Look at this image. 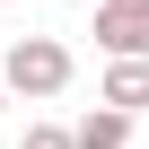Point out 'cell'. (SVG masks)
I'll list each match as a JSON object with an SVG mask.
<instances>
[{
    "instance_id": "cell-5",
    "label": "cell",
    "mask_w": 149,
    "mask_h": 149,
    "mask_svg": "<svg viewBox=\"0 0 149 149\" xmlns=\"http://www.w3.org/2000/svg\"><path fill=\"white\" fill-rule=\"evenodd\" d=\"M18 149H70V132H61V123H26V140H18Z\"/></svg>"
},
{
    "instance_id": "cell-2",
    "label": "cell",
    "mask_w": 149,
    "mask_h": 149,
    "mask_svg": "<svg viewBox=\"0 0 149 149\" xmlns=\"http://www.w3.org/2000/svg\"><path fill=\"white\" fill-rule=\"evenodd\" d=\"M97 44L105 61H149V0H97Z\"/></svg>"
},
{
    "instance_id": "cell-3",
    "label": "cell",
    "mask_w": 149,
    "mask_h": 149,
    "mask_svg": "<svg viewBox=\"0 0 149 149\" xmlns=\"http://www.w3.org/2000/svg\"><path fill=\"white\" fill-rule=\"evenodd\" d=\"M105 105L114 114H140L149 105V61H105Z\"/></svg>"
},
{
    "instance_id": "cell-1",
    "label": "cell",
    "mask_w": 149,
    "mask_h": 149,
    "mask_svg": "<svg viewBox=\"0 0 149 149\" xmlns=\"http://www.w3.org/2000/svg\"><path fill=\"white\" fill-rule=\"evenodd\" d=\"M0 88H9V97H61L70 88V44L61 35H18L9 53H0Z\"/></svg>"
},
{
    "instance_id": "cell-4",
    "label": "cell",
    "mask_w": 149,
    "mask_h": 149,
    "mask_svg": "<svg viewBox=\"0 0 149 149\" xmlns=\"http://www.w3.org/2000/svg\"><path fill=\"white\" fill-rule=\"evenodd\" d=\"M123 140H132V114H114V105H97V114L70 123V149H123Z\"/></svg>"
},
{
    "instance_id": "cell-6",
    "label": "cell",
    "mask_w": 149,
    "mask_h": 149,
    "mask_svg": "<svg viewBox=\"0 0 149 149\" xmlns=\"http://www.w3.org/2000/svg\"><path fill=\"white\" fill-rule=\"evenodd\" d=\"M0 105H9V88H0Z\"/></svg>"
}]
</instances>
